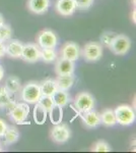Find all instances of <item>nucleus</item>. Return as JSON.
I'll return each instance as SVG.
<instances>
[{
    "mask_svg": "<svg viewBox=\"0 0 136 153\" xmlns=\"http://www.w3.org/2000/svg\"><path fill=\"white\" fill-rule=\"evenodd\" d=\"M41 87V92L42 95L45 96H53L56 93V91L58 90V86H57L56 80L53 79H47V80L43 81L40 84Z\"/></svg>",
    "mask_w": 136,
    "mask_h": 153,
    "instance_id": "obj_16",
    "label": "nucleus"
},
{
    "mask_svg": "<svg viewBox=\"0 0 136 153\" xmlns=\"http://www.w3.org/2000/svg\"><path fill=\"white\" fill-rule=\"evenodd\" d=\"M132 21H133V23H136V19H135V10H133L132 12Z\"/></svg>",
    "mask_w": 136,
    "mask_h": 153,
    "instance_id": "obj_35",
    "label": "nucleus"
},
{
    "mask_svg": "<svg viewBox=\"0 0 136 153\" xmlns=\"http://www.w3.org/2000/svg\"><path fill=\"white\" fill-rule=\"evenodd\" d=\"M74 1H75L76 8L80 10H86L93 3V0H74Z\"/></svg>",
    "mask_w": 136,
    "mask_h": 153,
    "instance_id": "obj_30",
    "label": "nucleus"
},
{
    "mask_svg": "<svg viewBox=\"0 0 136 153\" xmlns=\"http://www.w3.org/2000/svg\"><path fill=\"white\" fill-rule=\"evenodd\" d=\"M50 6V0H29L28 7L36 14H43L47 12Z\"/></svg>",
    "mask_w": 136,
    "mask_h": 153,
    "instance_id": "obj_14",
    "label": "nucleus"
},
{
    "mask_svg": "<svg viewBox=\"0 0 136 153\" xmlns=\"http://www.w3.org/2000/svg\"><path fill=\"white\" fill-rule=\"evenodd\" d=\"M55 7L57 12L63 16H71L76 10V5L74 0H57Z\"/></svg>",
    "mask_w": 136,
    "mask_h": 153,
    "instance_id": "obj_12",
    "label": "nucleus"
},
{
    "mask_svg": "<svg viewBox=\"0 0 136 153\" xmlns=\"http://www.w3.org/2000/svg\"><path fill=\"white\" fill-rule=\"evenodd\" d=\"M6 128H7L6 123L4 122L3 120H1V118H0V138H2V137H3L4 133H5Z\"/></svg>",
    "mask_w": 136,
    "mask_h": 153,
    "instance_id": "obj_31",
    "label": "nucleus"
},
{
    "mask_svg": "<svg viewBox=\"0 0 136 153\" xmlns=\"http://www.w3.org/2000/svg\"><path fill=\"white\" fill-rule=\"evenodd\" d=\"M8 92H10L11 94H15V93L18 92L21 88V80L17 78L16 76H10L6 79L5 81V85H4Z\"/></svg>",
    "mask_w": 136,
    "mask_h": 153,
    "instance_id": "obj_23",
    "label": "nucleus"
},
{
    "mask_svg": "<svg viewBox=\"0 0 136 153\" xmlns=\"http://www.w3.org/2000/svg\"><path fill=\"white\" fill-rule=\"evenodd\" d=\"M33 117H34L35 123H36L37 125H44L46 123L47 117H48V111L37 102V103H35Z\"/></svg>",
    "mask_w": 136,
    "mask_h": 153,
    "instance_id": "obj_18",
    "label": "nucleus"
},
{
    "mask_svg": "<svg viewBox=\"0 0 136 153\" xmlns=\"http://www.w3.org/2000/svg\"><path fill=\"white\" fill-rule=\"evenodd\" d=\"M42 96L40 84L37 82H29L21 89V99L28 104H35Z\"/></svg>",
    "mask_w": 136,
    "mask_h": 153,
    "instance_id": "obj_1",
    "label": "nucleus"
},
{
    "mask_svg": "<svg viewBox=\"0 0 136 153\" xmlns=\"http://www.w3.org/2000/svg\"><path fill=\"white\" fill-rule=\"evenodd\" d=\"M41 57V48L39 45L34 43L24 44L23 48V53H21V58L24 61L29 63H34L40 59Z\"/></svg>",
    "mask_w": 136,
    "mask_h": 153,
    "instance_id": "obj_8",
    "label": "nucleus"
},
{
    "mask_svg": "<svg viewBox=\"0 0 136 153\" xmlns=\"http://www.w3.org/2000/svg\"><path fill=\"white\" fill-rule=\"evenodd\" d=\"M29 114V106L28 103H15L9 110V115L15 124L21 125L26 122Z\"/></svg>",
    "mask_w": 136,
    "mask_h": 153,
    "instance_id": "obj_3",
    "label": "nucleus"
},
{
    "mask_svg": "<svg viewBox=\"0 0 136 153\" xmlns=\"http://www.w3.org/2000/svg\"><path fill=\"white\" fill-rule=\"evenodd\" d=\"M110 48L117 55H124V54L128 53V51L131 48L130 38L126 35H123V34L117 35L113 40Z\"/></svg>",
    "mask_w": 136,
    "mask_h": 153,
    "instance_id": "obj_5",
    "label": "nucleus"
},
{
    "mask_svg": "<svg viewBox=\"0 0 136 153\" xmlns=\"http://www.w3.org/2000/svg\"><path fill=\"white\" fill-rule=\"evenodd\" d=\"M83 57L87 61H96L103 55V47L98 42H88L82 50Z\"/></svg>",
    "mask_w": 136,
    "mask_h": 153,
    "instance_id": "obj_7",
    "label": "nucleus"
},
{
    "mask_svg": "<svg viewBox=\"0 0 136 153\" xmlns=\"http://www.w3.org/2000/svg\"><path fill=\"white\" fill-rule=\"evenodd\" d=\"M101 117V123L103 125H105L106 127H113L117 124L116 120L115 112L112 109H106L102 112V114H100Z\"/></svg>",
    "mask_w": 136,
    "mask_h": 153,
    "instance_id": "obj_24",
    "label": "nucleus"
},
{
    "mask_svg": "<svg viewBox=\"0 0 136 153\" xmlns=\"http://www.w3.org/2000/svg\"><path fill=\"white\" fill-rule=\"evenodd\" d=\"M74 61H71L69 59L60 57L57 60L55 65V73L57 76L62 75H73L74 73Z\"/></svg>",
    "mask_w": 136,
    "mask_h": 153,
    "instance_id": "obj_11",
    "label": "nucleus"
},
{
    "mask_svg": "<svg viewBox=\"0 0 136 153\" xmlns=\"http://www.w3.org/2000/svg\"><path fill=\"white\" fill-rule=\"evenodd\" d=\"M57 57L55 48H41V57L45 62H52Z\"/></svg>",
    "mask_w": 136,
    "mask_h": 153,
    "instance_id": "obj_25",
    "label": "nucleus"
},
{
    "mask_svg": "<svg viewBox=\"0 0 136 153\" xmlns=\"http://www.w3.org/2000/svg\"><path fill=\"white\" fill-rule=\"evenodd\" d=\"M81 118L86 127L88 128H96L101 125V117L100 113L95 111L93 109L86 111L85 113H81Z\"/></svg>",
    "mask_w": 136,
    "mask_h": 153,
    "instance_id": "obj_15",
    "label": "nucleus"
},
{
    "mask_svg": "<svg viewBox=\"0 0 136 153\" xmlns=\"http://www.w3.org/2000/svg\"><path fill=\"white\" fill-rule=\"evenodd\" d=\"M114 112H115L117 124L121 126H130L135 122L134 109L130 105L121 104L116 107Z\"/></svg>",
    "mask_w": 136,
    "mask_h": 153,
    "instance_id": "obj_2",
    "label": "nucleus"
},
{
    "mask_svg": "<svg viewBox=\"0 0 136 153\" xmlns=\"http://www.w3.org/2000/svg\"><path fill=\"white\" fill-rule=\"evenodd\" d=\"M4 54H5V45L3 44V42H0V58L4 56Z\"/></svg>",
    "mask_w": 136,
    "mask_h": 153,
    "instance_id": "obj_32",
    "label": "nucleus"
},
{
    "mask_svg": "<svg viewBox=\"0 0 136 153\" xmlns=\"http://www.w3.org/2000/svg\"><path fill=\"white\" fill-rule=\"evenodd\" d=\"M3 76H4V70H3V68L0 65V82H1V80L3 79Z\"/></svg>",
    "mask_w": 136,
    "mask_h": 153,
    "instance_id": "obj_33",
    "label": "nucleus"
},
{
    "mask_svg": "<svg viewBox=\"0 0 136 153\" xmlns=\"http://www.w3.org/2000/svg\"><path fill=\"white\" fill-rule=\"evenodd\" d=\"M12 30L8 25L3 24L0 27V42H5L11 38Z\"/></svg>",
    "mask_w": 136,
    "mask_h": 153,
    "instance_id": "obj_26",
    "label": "nucleus"
},
{
    "mask_svg": "<svg viewBox=\"0 0 136 153\" xmlns=\"http://www.w3.org/2000/svg\"><path fill=\"white\" fill-rule=\"evenodd\" d=\"M0 151H2V147H1V144H0Z\"/></svg>",
    "mask_w": 136,
    "mask_h": 153,
    "instance_id": "obj_36",
    "label": "nucleus"
},
{
    "mask_svg": "<svg viewBox=\"0 0 136 153\" xmlns=\"http://www.w3.org/2000/svg\"><path fill=\"white\" fill-rule=\"evenodd\" d=\"M3 138H4V143H5L6 145L14 144V143L17 142V140H18V138H19L18 130H17L15 127H13V126H11V127L7 126L5 133H4V135H3Z\"/></svg>",
    "mask_w": 136,
    "mask_h": 153,
    "instance_id": "obj_20",
    "label": "nucleus"
},
{
    "mask_svg": "<svg viewBox=\"0 0 136 153\" xmlns=\"http://www.w3.org/2000/svg\"><path fill=\"white\" fill-rule=\"evenodd\" d=\"M116 36H117V34L114 33V32H110V31L104 32L102 34V36H101V42H102L103 45L110 48L111 44H112V42L114 39H115Z\"/></svg>",
    "mask_w": 136,
    "mask_h": 153,
    "instance_id": "obj_27",
    "label": "nucleus"
},
{
    "mask_svg": "<svg viewBox=\"0 0 136 153\" xmlns=\"http://www.w3.org/2000/svg\"><path fill=\"white\" fill-rule=\"evenodd\" d=\"M74 105L80 113H85L93 109L95 99H93V95L88 92H81L76 95L75 100H74Z\"/></svg>",
    "mask_w": 136,
    "mask_h": 153,
    "instance_id": "obj_4",
    "label": "nucleus"
},
{
    "mask_svg": "<svg viewBox=\"0 0 136 153\" xmlns=\"http://www.w3.org/2000/svg\"><path fill=\"white\" fill-rule=\"evenodd\" d=\"M52 97H53L54 104L61 106V107L66 106L69 103V101H70V96H69L67 91L61 90V89H58Z\"/></svg>",
    "mask_w": 136,
    "mask_h": 153,
    "instance_id": "obj_19",
    "label": "nucleus"
},
{
    "mask_svg": "<svg viewBox=\"0 0 136 153\" xmlns=\"http://www.w3.org/2000/svg\"><path fill=\"white\" fill-rule=\"evenodd\" d=\"M56 83H57V86H58V89L68 91L69 89L72 87V85L74 83V76L73 75L58 76L56 79Z\"/></svg>",
    "mask_w": 136,
    "mask_h": 153,
    "instance_id": "obj_21",
    "label": "nucleus"
},
{
    "mask_svg": "<svg viewBox=\"0 0 136 153\" xmlns=\"http://www.w3.org/2000/svg\"><path fill=\"white\" fill-rule=\"evenodd\" d=\"M37 42L40 48H55L58 44V38L53 31L44 30L38 34Z\"/></svg>",
    "mask_w": 136,
    "mask_h": 153,
    "instance_id": "obj_6",
    "label": "nucleus"
},
{
    "mask_svg": "<svg viewBox=\"0 0 136 153\" xmlns=\"http://www.w3.org/2000/svg\"><path fill=\"white\" fill-rule=\"evenodd\" d=\"M63 107L58 105H54L53 107L51 108L48 111V117L50 118V122L53 125H57L60 124L62 122L63 118Z\"/></svg>",
    "mask_w": 136,
    "mask_h": 153,
    "instance_id": "obj_22",
    "label": "nucleus"
},
{
    "mask_svg": "<svg viewBox=\"0 0 136 153\" xmlns=\"http://www.w3.org/2000/svg\"><path fill=\"white\" fill-rule=\"evenodd\" d=\"M24 44L18 40H10L5 45V54L12 58H21L23 53Z\"/></svg>",
    "mask_w": 136,
    "mask_h": 153,
    "instance_id": "obj_13",
    "label": "nucleus"
},
{
    "mask_svg": "<svg viewBox=\"0 0 136 153\" xmlns=\"http://www.w3.org/2000/svg\"><path fill=\"white\" fill-rule=\"evenodd\" d=\"M93 150L95 152H110L111 147L106 141H104V140H99L95 144Z\"/></svg>",
    "mask_w": 136,
    "mask_h": 153,
    "instance_id": "obj_29",
    "label": "nucleus"
},
{
    "mask_svg": "<svg viewBox=\"0 0 136 153\" xmlns=\"http://www.w3.org/2000/svg\"><path fill=\"white\" fill-rule=\"evenodd\" d=\"M71 136L68 126L65 124H57L51 130V138L56 143H65L69 140Z\"/></svg>",
    "mask_w": 136,
    "mask_h": 153,
    "instance_id": "obj_9",
    "label": "nucleus"
},
{
    "mask_svg": "<svg viewBox=\"0 0 136 153\" xmlns=\"http://www.w3.org/2000/svg\"><path fill=\"white\" fill-rule=\"evenodd\" d=\"M3 24H4V18H3V16L0 13V27H1Z\"/></svg>",
    "mask_w": 136,
    "mask_h": 153,
    "instance_id": "obj_34",
    "label": "nucleus"
},
{
    "mask_svg": "<svg viewBox=\"0 0 136 153\" xmlns=\"http://www.w3.org/2000/svg\"><path fill=\"white\" fill-rule=\"evenodd\" d=\"M11 93L8 92V90L4 87H0V108H7L8 110L11 109V107L15 104L11 97Z\"/></svg>",
    "mask_w": 136,
    "mask_h": 153,
    "instance_id": "obj_17",
    "label": "nucleus"
},
{
    "mask_svg": "<svg viewBox=\"0 0 136 153\" xmlns=\"http://www.w3.org/2000/svg\"><path fill=\"white\" fill-rule=\"evenodd\" d=\"M61 57L69 59L71 61H75L79 58L80 48L74 42H67L61 48Z\"/></svg>",
    "mask_w": 136,
    "mask_h": 153,
    "instance_id": "obj_10",
    "label": "nucleus"
},
{
    "mask_svg": "<svg viewBox=\"0 0 136 153\" xmlns=\"http://www.w3.org/2000/svg\"><path fill=\"white\" fill-rule=\"evenodd\" d=\"M38 103L42 106V107L45 108L47 111H49V110L55 105L54 104V101H53V97H51V96H45V95L41 96V98L39 99Z\"/></svg>",
    "mask_w": 136,
    "mask_h": 153,
    "instance_id": "obj_28",
    "label": "nucleus"
}]
</instances>
